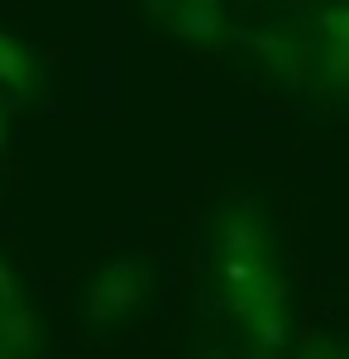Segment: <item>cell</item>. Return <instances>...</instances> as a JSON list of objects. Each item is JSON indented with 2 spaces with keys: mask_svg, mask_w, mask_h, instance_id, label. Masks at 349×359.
<instances>
[{
  "mask_svg": "<svg viewBox=\"0 0 349 359\" xmlns=\"http://www.w3.org/2000/svg\"><path fill=\"white\" fill-rule=\"evenodd\" d=\"M225 292H230V311L249 321V331L259 340L278 345L282 335V283L273 273V254H268V235L254 221H225Z\"/></svg>",
  "mask_w": 349,
  "mask_h": 359,
  "instance_id": "6da1fadb",
  "label": "cell"
},
{
  "mask_svg": "<svg viewBox=\"0 0 349 359\" xmlns=\"http://www.w3.org/2000/svg\"><path fill=\"white\" fill-rule=\"evenodd\" d=\"M149 264H139V259H125V264H110L106 273L91 283V321H106V316H120V311H130V306L144 297V287H149Z\"/></svg>",
  "mask_w": 349,
  "mask_h": 359,
  "instance_id": "7a4b0ae2",
  "label": "cell"
},
{
  "mask_svg": "<svg viewBox=\"0 0 349 359\" xmlns=\"http://www.w3.org/2000/svg\"><path fill=\"white\" fill-rule=\"evenodd\" d=\"M0 82H10V86H34V57L10 39V34H0Z\"/></svg>",
  "mask_w": 349,
  "mask_h": 359,
  "instance_id": "3957f363",
  "label": "cell"
},
{
  "mask_svg": "<svg viewBox=\"0 0 349 359\" xmlns=\"http://www.w3.org/2000/svg\"><path fill=\"white\" fill-rule=\"evenodd\" d=\"M0 139H5V125H0Z\"/></svg>",
  "mask_w": 349,
  "mask_h": 359,
  "instance_id": "277c9868",
  "label": "cell"
}]
</instances>
